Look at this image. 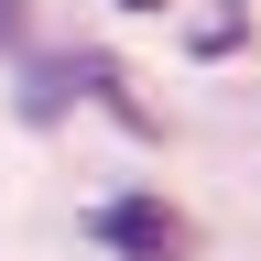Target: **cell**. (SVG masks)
<instances>
[{"label": "cell", "instance_id": "obj_1", "mask_svg": "<svg viewBox=\"0 0 261 261\" xmlns=\"http://www.w3.org/2000/svg\"><path fill=\"white\" fill-rule=\"evenodd\" d=\"M98 240H109L120 261H185V228L152 207V196H109L98 207Z\"/></svg>", "mask_w": 261, "mask_h": 261}, {"label": "cell", "instance_id": "obj_2", "mask_svg": "<svg viewBox=\"0 0 261 261\" xmlns=\"http://www.w3.org/2000/svg\"><path fill=\"white\" fill-rule=\"evenodd\" d=\"M76 87H109V65H98V55H55V65H33V76H22V120H55Z\"/></svg>", "mask_w": 261, "mask_h": 261}, {"label": "cell", "instance_id": "obj_3", "mask_svg": "<svg viewBox=\"0 0 261 261\" xmlns=\"http://www.w3.org/2000/svg\"><path fill=\"white\" fill-rule=\"evenodd\" d=\"M0 44H22V0H0Z\"/></svg>", "mask_w": 261, "mask_h": 261}, {"label": "cell", "instance_id": "obj_4", "mask_svg": "<svg viewBox=\"0 0 261 261\" xmlns=\"http://www.w3.org/2000/svg\"><path fill=\"white\" fill-rule=\"evenodd\" d=\"M109 11H163V0H109Z\"/></svg>", "mask_w": 261, "mask_h": 261}]
</instances>
